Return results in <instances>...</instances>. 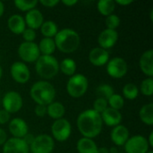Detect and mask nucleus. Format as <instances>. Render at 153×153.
<instances>
[{"mask_svg": "<svg viewBox=\"0 0 153 153\" xmlns=\"http://www.w3.org/2000/svg\"><path fill=\"white\" fill-rule=\"evenodd\" d=\"M34 113L38 117H44L45 116H47V106L36 105L34 108Z\"/></svg>", "mask_w": 153, "mask_h": 153, "instance_id": "nucleus-38", "label": "nucleus"}, {"mask_svg": "<svg viewBox=\"0 0 153 153\" xmlns=\"http://www.w3.org/2000/svg\"><path fill=\"white\" fill-rule=\"evenodd\" d=\"M51 137L54 141L64 143L67 141L72 134V125L66 118L54 120L51 125Z\"/></svg>", "mask_w": 153, "mask_h": 153, "instance_id": "nucleus-6", "label": "nucleus"}, {"mask_svg": "<svg viewBox=\"0 0 153 153\" xmlns=\"http://www.w3.org/2000/svg\"><path fill=\"white\" fill-rule=\"evenodd\" d=\"M115 93V90L112 87V85L108 83H103L97 87L96 89V94L100 98H103L105 100H108L113 94Z\"/></svg>", "mask_w": 153, "mask_h": 153, "instance_id": "nucleus-31", "label": "nucleus"}, {"mask_svg": "<svg viewBox=\"0 0 153 153\" xmlns=\"http://www.w3.org/2000/svg\"><path fill=\"white\" fill-rule=\"evenodd\" d=\"M118 153H125V152H118Z\"/></svg>", "mask_w": 153, "mask_h": 153, "instance_id": "nucleus-50", "label": "nucleus"}, {"mask_svg": "<svg viewBox=\"0 0 153 153\" xmlns=\"http://www.w3.org/2000/svg\"><path fill=\"white\" fill-rule=\"evenodd\" d=\"M29 147L30 153H52L55 149V141L51 135L40 134L34 136Z\"/></svg>", "mask_w": 153, "mask_h": 153, "instance_id": "nucleus-7", "label": "nucleus"}, {"mask_svg": "<svg viewBox=\"0 0 153 153\" xmlns=\"http://www.w3.org/2000/svg\"><path fill=\"white\" fill-rule=\"evenodd\" d=\"M150 17H151V21H153V9L151 10V13H150Z\"/></svg>", "mask_w": 153, "mask_h": 153, "instance_id": "nucleus-48", "label": "nucleus"}, {"mask_svg": "<svg viewBox=\"0 0 153 153\" xmlns=\"http://www.w3.org/2000/svg\"><path fill=\"white\" fill-rule=\"evenodd\" d=\"M101 119L103 122V125H106L109 127H115L118 125H121L123 117L120 111L113 109L111 108H108L105 111H103L101 114Z\"/></svg>", "mask_w": 153, "mask_h": 153, "instance_id": "nucleus-19", "label": "nucleus"}, {"mask_svg": "<svg viewBox=\"0 0 153 153\" xmlns=\"http://www.w3.org/2000/svg\"><path fill=\"white\" fill-rule=\"evenodd\" d=\"M116 5L114 0H100L97 3V9L101 15L107 17L114 13Z\"/></svg>", "mask_w": 153, "mask_h": 153, "instance_id": "nucleus-28", "label": "nucleus"}, {"mask_svg": "<svg viewBox=\"0 0 153 153\" xmlns=\"http://www.w3.org/2000/svg\"><path fill=\"white\" fill-rule=\"evenodd\" d=\"M7 139H8V137H7L6 132L3 128L0 127V146H3L5 143V142L7 141Z\"/></svg>", "mask_w": 153, "mask_h": 153, "instance_id": "nucleus-40", "label": "nucleus"}, {"mask_svg": "<svg viewBox=\"0 0 153 153\" xmlns=\"http://www.w3.org/2000/svg\"><path fill=\"white\" fill-rule=\"evenodd\" d=\"M2 153H30V147L23 139L11 137L3 145Z\"/></svg>", "mask_w": 153, "mask_h": 153, "instance_id": "nucleus-14", "label": "nucleus"}, {"mask_svg": "<svg viewBox=\"0 0 153 153\" xmlns=\"http://www.w3.org/2000/svg\"><path fill=\"white\" fill-rule=\"evenodd\" d=\"M18 56L24 64L35 63L40 56L38 44L35 42H22L17 49Z\"/></svg>", "mask_w": 153, "mask_h": 153, "instance_id": "nucleus-8", "label": "nucleus"}, {"mask_svg": "<svg viewBox=\"0 0 153 153\" xmlns=\"http://www.w3.org/2000/svg\"><path fill=\"white\" fill-rule=\"evenodd\" d=\"M120 22H121V20H120L119 16H117L115 13H112L106 17V20H105V24L107 27L106 29L117 30V29L120 25Z\"/></svg>", "mask_w": 153, "mask_h": 153, "instance_id": "nucleus-34", "label": "nucleus"}, {"mask_svg": "<svg viewBox=\"0 0 153 153\" xmlns=\"http://www.w3.org/2000/svg\"><path fill=\"white\" fill-rule=\"evenodd\" d=\"M61 3L67 7H72V6L75 5L78 3V1L77 0H63V1H61Z\"/></svg>", "mask_w": 153, "mask_h": 153, "instance_id": "nucleus-42", "label": "nucleus"}, {"mask_svg": "<svg viewBox=\"0 0 153 153\" xmlns=\"http://www.w3.org/2000/svg\"><path fill=\"white\" fill-rule=\"evenodd\" d=\"M108 108V100L103 99V98H100L98 97L92 104V109L94 111H96L99 114H101L103 111H105L107 108Z\"/></svg>", "mask_w": 153, "mask_h": 153, "instance_id": "nucleus-35", "label": "nucleus"}, {"mask_svg": "<svg viewBox=\"0 0 153 153\" xmlns=\"http://www.w3.org/2000/svg\"><path fill=\"white\" fill-rule=\"evenodd\" d=\"M147 153H153V152H152V151H149Z\"/></svg>", "mask_w": 153, "mask_h": 153, "instance_id": "nucleus-49", "label": "nucleus"}, {"mask_svg": "<svg viewBox=\"0 0 153 153\" xmlns=\"http://www.w3.org/2000/svg\"><path fill=\"white\" fill-rule=\"evenodd\" d=\"M89 89V80L82 74H75L69 77L66 82V91L74 99H79L84 96Z\"/></svg>", "mask_w": 153, "mask_h": 153, "instance_id": "nucleus-5", "label": "nucleus"}, {"mask_svg": "<svg viewBox=\"0 0 153 153\" xmlns=\"http://www.w3.org/2000/svg\"><path fill=\"white\" fill-rule=\"evenodd\" d=\"M76 126L82 137L93 140L102 132L103 122L101 116L92 108L83 110L76 119Z\"/></svg>", "mask_w": 153, "mask_h": 153, "instance_id": "nucleus-1", "label": "nucleus"}, {"mask_svg": "<svg viewBox=\"0 0 153 153\" xmlns=\"http://www.w3.org/2000/svg\"><path fill=\"white\" fill-rule=\"evenodd\" d=\"M65 114V107L59 101H53L47 106V115L54 120L63 118Z\"/></svg>", "mask_w": 153, "mask_h": 153, "instance_id": "nucleus-23", "label": "nucleus"}, {"mask_svg": "<svg viewBox=\"0 0 153 153\" xmlns=\"http://www.w3.org/2000/svg\"><path fill=\"white\" fill-rule=\"evenodd\" d=\"M7 28L15 35H22L26 29V24L23 16L21 14H13L7 20Z\"/></svg>", "mask_w": 153, "mask_h": 153, "instance_id": "nucleus-21", "label": "nucleus"}, {"mask_svg": "<svg viewBox=\"0 0 153 153\" xmlns=\"http://www.w3.org/2000/svg\"><path fill=\"white\" fill-rule=\"evenodd\" d=\"M98 153H109V150L107 147H99Z\"/></svg>", "mask_w": 153, "mask_h": 153, "instance_id": "nucleus-44", "label": "nucleus"}, {"mask_svg": "<svg viewBox=\"0 0 153 153\" xmlns=\"http://www.w3.org/2000/svg\"><path fill=\"white\" fill-rule=\"evenodd\" d=\"M109 150V153H118L117 152V149L116 147H111V148H108Z\"/></svg>", "mask_w": 153, "mask_h": 153, "instance_id": "nucleus-46", "label": "nucleus"}, {"mask_svg": "<svg viewBox=\"0 0 153 153\" xmlns=\"http://www.w3.org/2000/svg\"><path fill=\"white\" fill-rule=\"evenodd\" d=\"M129 137H130L129 130L124 125H118L113 127L110 132V139L112 143L117 147L124 146L126 141L129 139Z\"/></svg>", "mask_w": 153, "mask_h": 153, "instance_id": "nucleus-17", "label": "nucleus"}, {"mask_svg": "<svg viewBox=\"0 0 153 153\" xmlns=\"http://www.w3.org/2000/svg\"><path fill=\"white\" fill-rule=\"evenodd\" d=\"M11 120V114L4 109H0V125H6Z\"/></svg>", "mask_w": 153, "mask_h": 153, "instance_id": "nucleus-37", "label": "nucleus"}, {"mask_svg": "<svg viewBox=\"0 0 153 153\" xmlns=\"http://www.w3.org/2000/svg\"><path fill=\"white\" fill-rule=\"evenodd\" d=\"M147 141H148L149 146H150L151 148L153 147V132L152 131L150 133V134H149V136H148V138H147Z\"/></svg>", "mask_w": 153, "mask_h": 153, "instance_id": "nucleus-43", "label": "nucleus"}, {"mask_svg": "<svg viewBox=\"0 0 153 153\" xmlns=\"http://www.w3.org/2000/svg\"><path fill=\"white\" fill-rule=\"evenodd\" d=\"M2 77H3V68H2V66L0 65V80L2 79Z\"/></svg>", "mask_w": 153, "mask_h": 153, "instance_id": "nucleus-47", "label": "nucleus"}, {"mask_svg": "<svg viewBox=\"0 0 153 153\" xmlns=\"http://www.w3.org/2000/svg\"><path fill=\"white\" fill-rule=\"evenodd\" d=\"M56 49L64 54H72L75 52L81 44V37L79 33L71 29L64 28L58 30L54 38Z\"/></svg>", "mask_w": 153, "mask_h": 153, "instance_id": "nucleus-2", "label": "nucleus"}, {"mask_svg": "<svg viewBox=\"0 0 153 153\" xmlns=\"http://www.w3.org/2000/svg\"><path fill=\"white\" fill-rule=\"evenodd\" d=\"M39 4L38 1H35V0H30V1H28V0H15L13 2V4L14 6L20 10L21 12H29L32 9H35L37 4Z\"/></svg>", "mask_w": 153, "mask_h": 153, "instance_id": "nucleus-30", "label": "nucleus"}, {"mask_svg": "<svg viewBox=\"0 0 153 153\" xmlns=\"http://www.w3.org/2000/svg\"><path fill=\"white\" fill-rule=\"evenodd\" d=\"M8 130L12 137L23 139L29 134V126L24 119L14 117L8 123Z\"/></svg>", "mask_w": 153, "mask_h": 153, "instance_id": "nucleus-13", "label": "nucleus"}, {"mask_svg": "<svg viewBox=\"0 0 153 153\" xmlns=\"http://www.w3.org/2000/svg\"><path fill=\"white\" fill-rule=\"evenodd\" d=\"M23 18L26 24V28H30L34 30H39L42 25L43 22L45 21L42 13L37 8L27 12Z\"/></svg>", "mask_w": 153, "mask_h": 153, "instance_id": "nucleus-18", "label": "nucleus"}, {"mask_svg": "<svg viewBox=\"0 0 153 153\" xmlns=\"http://www.w3.org/2000/svg\"><path fill=\"white\" fill-rule=\"evenodd\" d=\"M116 4L121 5V6H127L133 3V0H116Z\"/></svg>", "mask_w": 153, "mask_h": 153, "instance_id": "nucleus-41", "label": "nucleus"}, {"mask_svg": "<svg viewBox=\"0 0 153 153\" xmlns=\"http://www.w3.org/2000/svg\"><path fill=\"white\" fill-rule=\"evenodd\" d=\"M10 74L12 79L19 84H25L30 79V68L22 61H16L12 64L10 67Z\"/></svg>", "mask_w": 153, "mask_h": 153, "instance_id": "nucleus-12", "label": "nucleus"}, {"mask_svg": "<svg viewBox=\"0 0 153 153\" xmlns=\"http://www.w3.org/2000/svg\"><path fill=\"white\" fill-rule=\"evenodd\" d=\"M38 48L42 56H53L56 49L54 39L50 38H42L38 44Z\"/></svg>", "mask_w": 153, "mask_h": 153, "instance_id": "nucleus-24", "label": "nucleus"}, {"mask_svg": "<svg viewBox=\"0 0 153 153\" xmlns=\"http://www.w3.org/2000/svg\"><path fill=\"white\" fill-rule=\"evenodd\" d=\"M139 95V87L133 82H128L124 85L122 89V96L128 100H135Z\"/></svg>", "mask_w": 153, "mask_h": 153, "instance_id": "nucleus-29", "label": "nucleus"}, {"mask_svg": "<svg viewBox=\"0 0 153 153\" xmlns=\"http://www.w3.org/2000/svg\"><path fill=\"white\" fill-rule=\"evenodd\" d=\"M125 153H147L150 146L147 138L141 134L130 136L124 145Z\"/></svg>", "mask_w": 153, "mask_h": 153, "instance_id": "nucleus-11", "label": "nucleus"}, {"mask_svg": "<svg viewBox=\"0 0 153 153\" xmlns=\"http://www.w3.org/2000/svg\"><path fill=\"white\" fill-rule=\"evenodd\" d=\"M107 74L114 79H122L128 72V65L126 61L120 56L110 58L106 65Z\"/></svg>", "mask_w": 153, "mask_h": 153, "instance_id": "nucleus-9", "label": "nucleus"}, {"mask_svg": "<svg viewBox=\"0 0 153 153\" xmlns=\"http://www.w3.org/2000/svg\"><path fill=\"white\" fill-rule=\"evenodd\" d=\"M108 105L109 108L120 111L124 106H125V99L122 95L114 93L108 100Z\"/></svg>", "mask_w": 153, "mask_h": 153, "instance_id": "nucleus-32", "label": "nucleus"}, {"mask_svg": "<svg viewBox=\"0 0 153 153\" xmlns=\"http://www.w3.org/2000/svg\"><path fill=\"white\" fill-rule=\"evenodd\" d=\"M4 13V4L3 2L0 1V18L3 16Z\"/></svg>", "mask_w": 153, "mask_h": 153, "instance_id": "nucleus-45", "label": "nucleus"}, {"mask_svg": "<svg viewBox=\"0 0 153 153\" xmlns=\"http://www.w3.org/2000/svg\"><path fill=\"white\" fill-rule=\"evenodd\" d=\"M139 66L141 71L147 77L153 76V50L148 49L144 51L140 59H139Z\"/></svg>", "mask_w": 153, "mask_h": 153, "instance_id": "nucleus-20", "label": "nucleus"}, {"mask_svg": "<svg viewBox=\"0 0 153 153\" xmlns=\"http://www.w3.org/2000/svg\"><path fill=\"white\" fill-rule=\"evenodd\" d=\"M3 109L10 114L19 112L23 106V100L22 95L15 91H9L4 93L2 99Z\"/></svg>", "mask_w": 153, "mask_h": 153, "instance_id": "nucleus-10", "label": "nucleus"}, {"mask_svg": "<svg viewBox=\"0 0 153 153\" xmlns=\"http://www.w3.org/2000/svg\"><path fill=\"white\" fill-rule=\"evenodd\" d=\"M109 59L110 56L108 50L103 49L100 47L93 48L89 53V61L92 65L96 67H101L106 65Z\"/></svg>", "mask_w": 153, "mask_h": 153, "instance_id": "nucleus-16", "label": "nucleus"}, {"mask_svg": "<svg viewBox=\"0 0 153 153\" xmlns=\"http://www.w3.org/2000/svg\"><path fill=\"white\" fill-rule=\"evenodd\" d=\"M56 95V89L48 81L39 80L34 82L30 89V96L36 105L48 106L55 101Z\"/></svg>", "mask_w": 153, "mask_h": 153, "instance_id": "nucleus-3", "label": "nucleus"}, {"mask_svg": "<svg viewBox=\"0 0 153 153\" xmlns=\"http://www.w3.org/2000/svg\"><path fill=\"white\" fill-rule=\"evenodd\" d=\"M77 65L76 62L72 58H64L59 63V72L66 76H73L76 74Z\"/></svg>", "mask_w": 153, "mask_h": 153, "instance_id": "nucleus-27", "label": "nucleus"}, {"mask_svg": "<svg viewBox=\"0 0 153 153\" xmlns=\"http://www.w3.org/2000/svg\"><path fill=\"white\" fill-rule=\"evenodd\" d=\"M39 30L43 38H50V39H54L59 30L57 24L54 21H51V20L44 21Z\"/></svg>", "mask_w": 153, "mask_h": 153, "instance_id": "nucleus-25", "label": "nucleus"}, {"mask_svg": "<svg viewBox=\"0 0 153 153\" xmlns=\"http://www.w3.org/2000/svg\"><path fill=\"white\" fill-rule=\"evenodd\" d=\"M139 92L143 96L152 97L153 95V79L152 77H147L144 79L139 87Z\"/></svg>", "mask_w": 153, "mask_h": 153, "instance_id": "nucleus-33", "label": "nucleus"}, {"mask_svg": "<svg viewBox=\"0 0 153 153\" xmlns=\"http://www.w3.org/2000/svg\"><path fill=\"white\" fill-rule=\"evenodd\" d=\"M38 2L40 4H42L44 7H47V8L56 7L60 3V1H58V0H40V1H38Z\"/></svg>", "mask_w": 153, "mask_h": 153, "instance_id": "nucleus-39", "label": "nucleus"}, {"mask_svg": "<svg viewBox=\"0 0 153 153\" xmlns=\"http://www.w3.org/2000/svg\"><path fill=\"white\" fill-rule=\"evenodd\" d=\"M36 36H37L36 30H31L30 28H26L22 33V37L23 39V41L25 42H34Z\"/></svg>", "mask_w": 153, "mask_h": 153, "instance_id": "nucleus-36", "label": "nucleus"}, {"mask_svg": "<svg viewBox=\"0 0 153 153\" xmlns=\"http://www.w3.org/2000/svg\"><path fill=\"white\" fill-rule=\"evenodd\" d=\"M36 74L44 81L53 79L59 73V62L54 56H42L35 62Z\"/></svg>", "mask_w": 153, "mask_h": 153, "instance_id": "nucleus-4", "label": "nucleus"}, {"mask_svg": "<svg viewBox=\"0 0 153 153\" xmlns=\"http://www.w3.org/2000/svg\"><path fill=\"white\" fill-rule=\"evenodd\" d=\"M118 40V32L115 30L105 29L100 31L98 36V44L99 47L108 50L112 48Z\"/></svg>", "mask_w": 153, "mask_h": 153, "instance_id": "nucleus-15", "label": "nucleus"}, {"mask_svg": "<svg viewBox=\"0 0 153 153\" xmlns=\"http://www.w3.org/2000/svg\"><path fill=\"white\" fill-rule=\"evenodd\" d=\"M98 145L92 139L81 137L76 143L78 153H98Z\"/></svg>", "mask_w": 153, "mask_h": 153, "instance_id": "nucleus-22", "label": "nucleus"}, {"mask_svg": "<svg viewBox=\"0 0 153 153\" xmlns=\"http://www.w3.org/2000/svg\"><path fill=\"white\" fill-rule=\"evenodd\" d=\"M139 117L144 125L149 126H153V104L152 102L144 104L140 108Z\"/></svg>", "mask_w": 153, "mask_h": 153, "instance_id": "nucleus-26", "label": "nucleus"}]
</instances>
